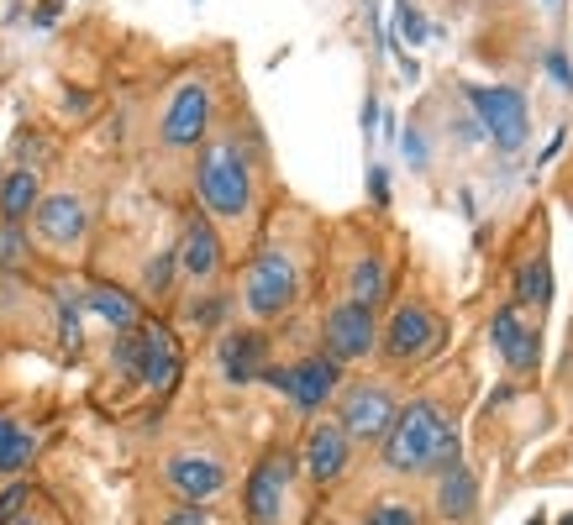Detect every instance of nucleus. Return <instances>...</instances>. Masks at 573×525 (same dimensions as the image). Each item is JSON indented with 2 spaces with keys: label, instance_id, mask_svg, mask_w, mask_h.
Listing matches in <instances>:
<instances>
[{
  "label": "nucleus",
  "instance_id": "f257e3e1",
  "mask_svg": "<svg viewBox=\"0 0 573 525\" xmlns=\"http://www.w3.org/2000/svg\"><path fill=\"white\" fill-rule=\"evenodd\" d=\"M458 462V431L427 400L395 410V426L384 431V468L389 473H437Z\"/></svg>",
  "mask_w": 573,
  "mask_h": 525
},
{
  "label": "nucleus",
  "instance_id": "f03ea898",
  "mask_svg": "<svg viewBox=\"0 0 573 525\" xmlns=\"http://www.w3.org/2000/svg\"><path fill=\"white\" fill-rule=\"evenodd\" d=\"M195 194L206 215H221V221H238L253 205V174H247V158H242L232 143H211L200 158H195Z\"/></svg>",
  "mask_w": 573,
  "mask_h": 525
},
{
  "label": "nucleus",
  "instance_id": "7ed1b4c3",
  "mask_svg": "<svg viewBox=\"0 0 573 525\" xmlns=\"http://www.w3.org/2000/svg\"><path fill=\"white\" fill-rule=\"evenodd\" d=\"M469 105L478 111L489 143L500 153H521L526 132H531V105H526L521 90H510V85H469Z\"/></svg>",
  "mask_w": 573,
  "mask_h": 525
},
{
  "label": "nucleus",
  "instance_id": "20e7f679",
  "mask_svg": "<svg viewBox=\"0 0 573 525\" xmlns=\"http://www.w3.org/2000/svg\"><path fill=\"white\" fill-rule=\"evenodd\" d=\"M300 294V279H295V262L279 253V247H263L258 258L247 262V279H242V300L258 321H274L285 315Z\"/></svg>",
  "mask_w": 573,
  "mask_h": 525
},
{
  "label": "nucleus",
  "instance_id": "39448f33",
  "mask_svg": "<svg viewBox=\"0 0 573 525\" xmlns=\"http://www.w3.org/2000/svg\"><path fill=\"white\" fill-rule=\"evenodd\" d=\"M327 358L342 368V362H359L368 358L374 347H379V321H374V311L368 305H359V300H342L332 315H327Z\"/></svg>",
  "mask_w": 573,
  "mask_h": 525
},
{
  "label": "nucleus",
  "instance_id": "423d86ee",
  "mask_svg": "<svg viewBox=\"0 0 573 525\" xmlns=\"http://www.w3.org/2000/svg\"><path fill=\"white\" fill-rule=\"evenodd\" d=\"M437 342H442V321H437L421 300H406L400 311L389 315V326L379 332V347H384V358L389 362L421 358V353H431Z\"/></svg>",
  "mask_w": 573,
  "mask_h": 525
},
{
  "label": "nucleus",
  "instance_id": "0eeeda50",
  "mask_svg": "<svg viewBox=\"0 0 573 525\" xmlns=\"http://www.w3.org/2000/svg\"><path fill=\"white\" fill-rule=\"evenodd\" d=\"M263 383L285 389L289 400L311 415V410H321L332 400V389L342 383V368L332 358H300L295 368H263Z\"/></svg>",
  "mask_w": 573,
  "mask_h": 525
},
{
  "label": "nucleus",
  "instance_id": "6e6552de",
  "mask_svg": "<svg viewBox=\"0 0 573 525\" xmlns=\"http://www.w3.org/2000/svg\"><path fill=\"white\" fill-rule=\"evenodd\" d=\"M395 394L379 389V383H359L342 394V421L337 426L348 431V442H379L384 431L395 426Z\"/></svg>",
  "mask_w": 573,
  "mask_h": 525
},
{
  "label": "nucleus",
  "instance_id": "1a4fd4ad",
  "mask_svg": "<svg viewBox=\"0 0 573 525\" xmlns=\"http://www.w3.org/2000/svg\"><path fill=\"white\" fill-rule=\"evenodd\" d=\"M289 478H295V462L285 453H268L247 478V521L253 525H279L289 500Z\"/></svg>",
  "mask_w": 573,
  "mask_h": 525
},
{
  "label": "nucleus",
  "instance_id": "9d476101",
  "mask_svg": "<svg viewBox=\"0 0 573 525\" xmlns=\"http://www.w3.org/2000/svg\"><path fill=\"white\" fill-rule=\"evenodd\" d=\"M206 126H211V90H206L200 79H190V85H179L174 100H168L158 137H164L168 147H195L206 137Z\"/></svg>",
  "mask_w": 573,
  "mask_h": 525
},
{
  "label": "nucleus",
  "instance_id": "9b49d317",
  "mask_svg": "<svg viewBox=\"0 0 573 525\" xmlns=\"http://www.w3.org/2000/svg\"><path fill=\"white\" fill-rule=\"evenodd\" d=\"M489 342H495V353L505 358V368H516V373H531L537 358H542V336H537V326L526 321L521 305L495 311V321H489Z\"/></svg>",
  "mask_w": 573,
  "mask_h": 525
},
{
  "label": "nucleus",
  "instance_id": "f8f14e48",
  "mask_svg": "<svg viewBox=\"0 0 573 525\" xmlns=\"http://www.w3.org/2000/svg\"><path fill=\"white\" fill-rule=\"evenodd\" d=\"M164 478H168V489L179 494L185 504H211L221 489H227V468L216 462V457L206 453H179V457H168L164 462Z\"/></svg>",
  "mask_w": 573,
  "mask_h": 525
},
{
  "label": "nucleus",
  "instance_id": "ddd939ff",
  "mask_svg": "<svg viewBox=\"0 0 573 525\" xmlns=\"http://www.w3.org/2000/svg\"><path fill=\"white\" fill-rule=\"evenodd\" d=\"M32 221H37V237L48 247H79L85 232H90V211H85L79 194H43Z\"/></svg>",
  "mask_w": 573,
  "mask_h": 525
},
{
  "label": "nucleus",
  "instance_id": "4468645a",
  "mask_svg": "<svg viewBox=\"0 0 573 525\" xmlns=\"http://www.w3.org/2000/svg\"><path fill=\"white\" fill-rule=\"evenodd\" d=\"M137 379L147 383V389H174V379H179V347H174V336H168V326H158V321H137Z\"/></svg>",
  "mask_w": 573,
  "mask_h": 525
},
{
  "label": "nucleus",
  "instance_id": "2eb2a0df",
  "mask_svg": "<svg viewBox=\"0 0 573 525\" xmlns=\"http://www.w3.org/2000/svg\"><path fill=\"white\" fill-rule=\"evenodd\" d=\"M300 457H306V473L316 483H337V478L348 473V462H353V442H348V431L337 426V421H316Z\"/></svg>",
  "mask_w": 573,
  "mask_h": 525
},
{
  "label": "nucleus",
  "instance_id": "dca6fc26",
  "mask_svg": "<svg viewBox=\"0 0 573 525\" xmlns=\"http://www.w3.org/2000/svg\"><path fill=\"white\" fill-rule=\"evenodd\" d=\"M174 258H179V273L195 279V284L216 279V268H221V237H216V226L206 215H190L185 221V237L174 247Z\"/></svg>",
  "mask_w": 573,
  "mask_h": 525
},
{
  "label": "nucleus",
  "instance_id": "f3484780",
  "mask_svg": "<svg viewBox=\"0 0 573 525\" xmlns=\"http://www.w3.org/2000/svg\"><path fill=\"white\" fill-rule=\"evenodd\" d=\"M216 358H221L227 383H253V379H263V368H268V336L263 332H227L221 347H216Z\"/></svg>",
  "mask_w": 573,
  "mask_h": 525
},
{
  "label": "nucleus",
  "instance_id": "a211bd4d",
  "mask_svg": "<svg viewBox=\"0 0 573 525\" xmlns=\"http://www.w3.org/2000/svg\"><path fill=\"white\" fill-rule=\"evenodd\" d=\"M474 510H478V478L463 462L437 468V515L463 525V521H474Z\"/></svg>",
  "mask_w": 573,
  "mask_h": 525
},
{
  "label": "nucleus",
  "instance_id": "6ab92c4d",
  "mask_svg": "<svg viewBox=\"0 0 573 525\" xmlns=\"http://www.w3.org/2000/svg\"><path fill=\"white\" fill-rule=\"evenodd\" d=\"M79 311L100 315V321H106V326H117V332L137 326V300H132L126 289H117V284H90L85 294H79Z\"/></svg>",
  "mask_w": 573,
  "mask_h": 525
},
{
  "label": "nucleus",
  "instance_id": "aec40b11",
  "mask_svg": "<svg viewBox=\"0 0 573 525\" xmlns=\"http://www.w3.org/2000/svg\"><path fill=\"white\" fill-rule=\"evenodd\" d=\"M37 200H43V185H37L32 168H11L0 179V221L5 226H22V215L37 211Z\"/></svg>",
  "mask_w": 573,
  "mask_h": 525
},
{
  "label": "nucleus",
  "instance_id": "412c9836",
  "mask_svg": "<svg viewBox=\"0 0 573 525\" xmlns=\"http://www.w3.org/2000/svg\"><path fill=\"white\" fill-rule=\"evenodd\" d=\"M32 457H37V436H32V431H26L22 421L0 415V478L22 473Z\"/></svg>",
  "mask_w": 573,
  "mask_h": 525
},
{
  "label": "nucleus",
  "instance_id": "4be33fe9",
  "mask_svg": "<svg viewBox=\"0 0 573 525\" xmlns=\"http://www.w3.org/2000/svg\"><path fill=\"white\" fill-rule=\"evenodd\" d=\"M516 300L531 305V311L552 305V268H548V258H531L521 273H516Z\"/></svg>",
  "mask_w": 573,
  "mask_h": 525
},
{
  "label": "nucleus",
  "instance_id": "5701e85b",
  "mask_svg": "<svg viewBox=\"0 0 573 525\" xmlns=\"http://www.w3.org/2000/svg\"><path fill=\"white\" fill-rule=\"evenodd\" d=\"M384 294H389V273H384V262L379 258H359V262H353V300L374 311Z\"/></svg>",
  "mask_w": 573,
  "mask_h": 525
},
{
  "label": "nucleus",
  "instance_id": "b1692460",
  "mask_svg": "<svg viewBox=\"0 0 573 525\" xmlns=\"http://www.w3.org/2000/svg\"><path fill=\"white\" fill-rule=\"evenodd\" d=\"M174 273H179V258L168 247V253H158V258L147 262V294H168L174 289Z\"/></svg>",
  "mask_w": 573,
  "mask_h": 525
},
{
  "label": "nucleus",
  "instance_id": "393cba45",
  "mask_svg": "<svg viewBox=\"0 0 573 525\" xmlns=\"http://www.w3.org/2000/svg\"><path fill=\"white\" fill-rule=\"evenodd\" d=\"M58 336L64 347H79V294H58Z\"/></svg>",
  "mask_w": 573,
  "mask_h": 525
},
{
  "label": "nucleus",
  "instance_id": "a878e982",
  "mask_svg": "<svg viewBox=\"0 0 573 525\" xmlns=\"http://www.w3.org/2000/svg\"><path fill=\"white\" fill-rule=\"evenodd\" d=\"M395 22H400V32H406V43H427V37H431L427 16H421L410 0H395Z\"/></svg>",
  "mask_w": 573,
  "mask_h": 525
},
{
  "label": "nucleus",
  "instance_id": "bb28decb",
  "mask_svg": "<svg viewBox=\"0 0 573 525\" xmlns=\"http://www.w3.org/2000/svg\"><path fill=\"white\" fill-rule=\"evenodd\" d=\"M117 373H126V379H137V326H126V332H117Z\"/></svg>",
  "mask_w": 573,
  "mask_h": 525
},
{
  "label": "nucleus",
  "instance_id": "cd10ccee",
  "mask_svg": "<svg viewBox=\"0 0 573 525\" xmlns=\"http://www.w3.org/2000/svg\"><path fill=\"white\" fill-rule=\"evenodd\" d=\"M363 525H416V510L400 504V500H384V504L368 510V521H363Z\"/></svg>",
  "mask_w": 573,
  "mask_h": 525
},
{
  "label": "nucleus",
  "instance_id": "c85d7f7f",
  "mask_svg": "<svg viewBox=\"0 0 573 525\" xmlns=\"http://www.w3.org/2000/svg\"><path fill=\"white\" fill-rule=\"evenodd\" d=\"M22 258H26L22 226H5V221H0V268H16Z\"/></svg>",
  "mask_w": 573,
  "mask_h": 525
},
{
  "label": "nucleus",
  "instance_id": "c756f323",
  "mask_svg": "<svg viewBox=\"0 0 573 525\" xmlns=\"http://www.w3.org/2000/svg\"><path fill=\"white\" fill-rule=\"evenodd\" d=\"M164 525H216V521H211V510H206V504H185V500H179L164 515Z\"/></svg>",
  "mask_w": 573,
  "mask_h": 525
},
{
  "label": "nucleus",
  "instance_id": "7c9ffc66",
  "mask_svg": "<svg viewBox=\"0 0 573 525\" xmlns=\"http://www.w3.org/2000/svg\"><path fill=\"white\" fill-rule=\"evenodd\" d=\"M26 500H32V494H26V483H11V489L0 494V521H16V515L26 510Z\"/></svg>",
  "mask_w": 573,
  "mask_h": 525
},
{
  "label": "nucleus",
  "instance_id": "2f4dec72",
  "mask_svg": "<svg viewBox=\"0 0 573 525\" xmlns=\"http://www.w3.org/2000/svg\"><path fill=\"white\" fill-rule=\"evenodd\" d=\"M406 158H410V168H427V158H431V147H427V137L410 126L406 132Z\"/></svg>",
  "mask_w": 573,
  "mask_h": 525
},
{
  "label": "nucleus",
  "instance_id": "473e14b6",
  "mask_svg": "<svg viewBox=\"0 0 573 525\" xmlns=\"http://www.w3.org/2000/svg\"><path fill=\"white\" fill-rule=\"evenodd\" d=\"M368 194H374V205H389V174L379 164L368 168Z\"/></svg>",
  "mask_w": 573,
  "mask_h": 525
},
{
  "label": "nucleus",
  "instance_id": "72a5a7b5",
  "mask_svg": "<svg viewBox=\"0 0 573 525\" xmlns=\"http://www.w3.org/2000/svg\"><path fill=\"white\" fill-rule=\"evenodd\" d=\"M548 69H552V79H558V85L573 96V64H569V58H563V53H548Z\"/></svg>",
  "mask_w": 573,
  "mask_h": 525
},
{
  "label": "nucleus",
  "instance_id": "f704fd0d",
  "mask_svg": "<svg viewBox=\"0 0 573 525\" xmlns=\"http://www.w3.org/2000/svg\"><path fill=\"white\" fill-rule=\"evenodd\" d=\"M58 5H64V0H43V5H37V16H32V22H37V26H48L53 16H58Z\"/></svg>",
  "mask_w": 573,
  "mask_h": 525
},
{
  "label": "nucleus",
  "instance_id": "c9c22d12",
  "mask_svg": "<svg viewBox=\"0 0 573 525\" xmlns=\"http://www.w3.org/2000/svg\"><path fill=\"white\" fill-rule=\"evenodd\" d=\"M563 143H569V132H558V137H552V143L542 147V164H552V158H558V147H563Z\"/></svg>",
  "mask_w": 573,
  "mask_h": 525
},
{
  "label": "nucleus",
  "instance_id": "e433bc0d",
  "mask_svg": "<svg viewBox=\"0 0 573 525\" xmlns=\"http://www.w3.org/2000/svg\"><path fill=\"white\" fill-rule=\"evenodd\" d=\"M558 525H573V515H563V521H558Z\"/></svg>",
  "mask_w": 573,
  "mask_h": 525
},
{
  "label": "nucleus",
  "instance_id": "4c0bfd02",
  "mask_svg": "<svg viewBox=\"0 0 573 525\" xmlns=\"http://www.w3.org/2000/svg\"><path fill=\"white\" fill-rule=\"evenodd\" d=\"M11 525H37V521H11Z\"/></svg>",
  "mask_w": 573,
  "mask_h": 525
},
{
  "label": "nucleus",
  "instance_id": "58836bf2",
  "mask_svg": "<svg viewBox=\"0 0 573 525\" xmlns=\"http://www.w3.org/2000/svg\"><path fill=\"white\" fill-rule=\"evenodd\" d=\"M548 5H558V0H548Z\"/></svg>",
  "mask_w": 573,
  "mask_h": 525
}]
</instances>
